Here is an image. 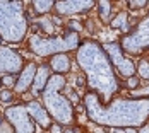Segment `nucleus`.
Returning <instances> with one entry per match:
<instances>
[{
  "mask_svg": "<svg viewBox=\"0 0 149 133\" xmlns=\"http://www.w3.org/2000/svg\"><path fill=\"white\" fill-rule=\"evenodd\" d=\"M22 68V58L9 48L0 50V72H7V75L15 74Z\"/></svg>",
  "mask_w": 149,
  "mask_h": 133,
  "instance_id": "obj_1",
  "label": "nucleus"
},
{
  "mask_svg": "<svg viewBox=\"0 0 149 133\" xmlns=\"http://www.w3.org/2000/svg\"><path fill=\"white\" fill-rule=\"evenodd\" d=\"M36 63H28L26 68L21 72V77L17 79V84H15V90L17 92H24L28 87H31L34 84V77H36Z\"/></svg>",
  "mask_w": 149,
  "mask_h": 133,
  "instance_id": "obj_2",
  "label": "nucleus"
},
{
  "mask_svg": "<svg viewBox=\"0 0 149 133\" xmlns=\"http://www.w3.org/2000/svg\"><path fill=\"white\" fill-rule=\"evenodd\" d=\"M28 113H29L31 116H34V119L40 123V126H41V128H50V126H52V123H50V118H48L46 111L38 103H29V104H28Z\"/></svg>",
  "mask_w": 149,
  "mask_h": 133,
  "instance_id": "obj_3",
  "label": "nucleus"
},
{
  "mask_svg": "<svg viewBox=\"0 0 149 133\" xmlns=\"http://www.w3.org/2000/svg\"><path fill=\"white\" fill-rule=\"evenodd\" d=\"M48 67L53 72H57V74H65V72L70 70V60H69V57L65 53H57V55L52 57Z\"/></svg>",
  "mask_w": 149,
  "mask_h": 133,
  "instance_id": "obj_4",
  "label": "nucleus"
},
{
  "mask_svg": "<svg viewBox=\"0 0 149 133\" xmlns=\"http://www.w3.org/2000/svg\"><path fill=\"white\" fill-rule=\"evenodd\" d=\"M46 82H50V67L48 65H40L38 70H36V77H34V85H33L34 94L41 92L45 89Z\"/></svg>",
  "mask_w": 149,
  "mask_h": 133,
  "instance_id": "obj_5",
  "label": "nucleus"
},
{
  "mask_svg": "<svg viewBox=\"0 0 149 133\" xmlns=\"http://www.w3.org/2000/svg\"><path fill=\"white\" fill-rule=\"evenodd\" d=\"M127 21H129L127 12H120V14L111 21V28H115V29H127Z\"/></svg>",
  "mask_w": 149,
  "mask_h": 133,
  "instance_id": "obj_6",
  "label": "nucleus"
},
{
  "mask_svg": "<svg viewBox=\"0 0 149 133\" xmlns=\"http://www.w3.org/2000/svg\"><path fill=\"white\" fill-rule=\"evenodd\" d=\"M33 7H34V10H36V14H46L52 7H55V2H52V0H46V2H33Z\"/></svg>",
  "mask_w": 149,
  "mask_h": 133,
  "instance_id": "obj_7",
  "label": "nucleus"
},
{
  "mask_svg": "<svg viewBox=\"0 0 149 133\" xmlns=\"http://www.w3.org/2000/svg\"><path fill=\"white\" fill-rule=\"evenodd\" d=\"M100 7V17L103 21H110V15H111V3L110 2H98L96 3Z\"/></svg>",
  "mask_w": 149,
  "mask_h": 133,
  "instance_id": "obj_8",
  "label": "nucleus"
},
{
  "mask_svg": "<svg viewBox=\"0 0 149 133\" xmlns=\"http://www.w3.org/2000/svg\"><path fill=\"white\" fill-rule=\"evenodd\" d=\"M137 74L142 79H149V61L148 60H142L139 65H137Z\"/></svg>",
  "mask_w": 149,
  "mask_h": 133,
  "instance_id": "obj_9",
  "label": "nucleus"
},
{
  "mask_svg": "<svg viewBox=\"0 0 149 133\" xmlns=\"http://www.w3.org/2000/svg\"><path fill=\"white\" fill-rule=\"evenodd\" d=\"M0 82H2V85H5V87H15L17 79L12 77V75H3V77L0 79Z\"/></svg>",
  "mask_w": 149,
  "mask_h": 133,
  "instance_id": "obj_10",
  "label": "nucleus"
},
{
  "mask_svg": "<svg viewBox=\"0 0 149 133\" xmlns=\"http://www.w3.org/2000/svg\"><path fill=\"white\" fill-rule=\"evenodd\" d=\"M127 5H129L130 9H141V7H146L148 2H146V0H137V2H132V0H130Z\"/></svg>",
  "mask_w": 149,
  "mask_h": 133,
  "instance_id": "obj_11",
  "label": "nucleus"
},
{
  "mask_svg": "<svg viewBox=\"0 0 149 133\" xmlns=\"http://www.w3.org/2000/svg\"><path fill=\"white\" fill-rule=\"evenodd\" d=\"M137 85H139V77L132 75V77H129V79H127V87H129V89H135Z\"/></svg>",
  "mask_w": 149,
  "mask_h": 133,
  "instance_id": "obj_12",
  "label": "nucleus"
},
{
  "mask_svg": "<svg viewBox=\"0 0 149 133\" xmlns=\"http://www.w3.org/2000/svg\"><path fill=\"white\" fill-rule=\"evenodd\" d=\"M69 28L74 31L75 34H77L79 31L82 29V26H81V22H79V21H70V22H69Z\"/></svg>",
  "mask_w": 149,
  "mask_h": 133,
  "instance_id": "obj_13",
  "label": "nucleus"
},
{
  "mask_svg": "<svg viewBox=\"0 0 149 133\" xmlns=\"http://www.w3.org/2000/svg\"><path fill=\"white\" fill-rule=\"evenodd\" d=\"M0 99L2 101H10L12 99V90H0Z\"/></svg>",
  "mask_w": 149,
  "mask_h": 133,
  "instance_id": "obj_14",
  "label": "nucleus"
},
{
  "mask_svg": "<svg viewBox=\"0 0 149 133\" xmlns=\"http://www.w3.org/2000/svg\"><path fill=\"white\" fill-rule=\"evenodd\" d=\"M50 133H63V132H62V126H60L58 123H53L50 126Z\"/></svg>",
  "mask_w": 149,
  "mask_h": 133,
  "instance_id": "obj_15",
  "label": "nucleus"
},
{
  "mask_svg": "<svg viewBox=\"0 0 149 133\" xmlns=\"http://www.w3.org/2000/svg\"><path fill=\"white\" fill-rule=\"evenodd\" d=\"M123 133H139V130H135L132 126H127V128H123Z\"/></svg>",
  "mask_w": 149,
  "mask_h": 133,
  "instance_id": "obj_16",
  "label": "nucleus"
},
{
  "mask_svg": "<svg viewBox=\"0 0 149 133\" xmlns=\"http://www.w3.org/2000/svg\"><path fill=\"white\" fill-rule=\"evenodd\" d=\"M139 133H149V125H146V126H142V128L139 130Z\"/></svg>",
  "mask_w": 149,
  "mask_h": 133,
  "instance_id": "obj_17",
  "label": "nucleus"
},
{
  "mask_svg": "<svg viewBox=\"0 0 149 133\" xmlns=\"http://www.w3.org/2000/svg\"><path fill=\"white\" fill-rule=\"evenodd\" d=\"M67 133H81V130L79 128H72V130H69Z\"/></svg>",
  "mask_w": 149,
  "mask_h": 133,
  "instance_id": "obj_18",
  "label": "nucleus"
},
{
  "mask_svg": "<svg viewBox=\"0 0 149 133\" xmlns=\"http://www.w3.org/2000/svg\"><path fill=\"white\" fill-rule=\"evenodd\" d=\"M0 87H2V82H0Z\"/></svg>",
  "mask_w": 149,
  "mask_h": 133,
  "instance_id": "obj_19",
  "label": "nucleus"
},
{
  "mask_svg": "<svg viewBox=\"0 0 149 133\" xmlns=\"http://www.w3.org/2000/svg\"><path fill=\"white\" fill-rule=\"evenodd\" d=\"M0 43H2V38H0Z\"/></svg>",
  "mask_w": 149,
  "mask_h": 133,
  "instance_id": "obj_20",
  "label": "nucleus"
}]
</instances>
